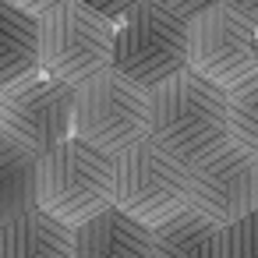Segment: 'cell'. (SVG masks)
<instances>
[{
  "instance_id": "cell-1",
  "label": "cell",
  "mask_w": 258,
  "mask_h": 258,
  "mask_svg": "<svg viewBox=\"0 0 258 258\" xmlns=\"http://www.w3.org/2000/svg\"><path fill=\"white\" fill-rule=\"evenodd\" d=\"M149 135L163 149L195 166L198 159L233 142L230 92L195 68H184L163 85L149 89Z\"/></svg>"
},
{
  "instance_id": "cell-2",
  "label": "cell",
  "mask_w": 258,
  "mask_h": 258,
  "mask_svg": "<svg viewBox=\"0 0 258 258\" xmlns=\"http://www.w3.org/2000/svg\"><path fill=\"white\" fill-rule=\"evenodd\" d=\"M113 166L117 156L82 138L60 142L39 156L36 205L71 226H82L85 219L113 205Z\"/></svg>"
},
{
  "instance_id": "cell-3",
  "label": "cell",
  "mask_w": 258,
  "mask_h": 258,
  "mask_svg": "<svg viewBox=\"0 0 258 258\" xmlns=\"http://www.w3.org/2000/svg\"><path fill=\"white\" fill-rule=\"evenodd\" d=\"M113 68L142 89L163 85L177 71L191 68V22L159 0H142L117 22Z\"/></svg>"
},
{
  "instance_id": "cell-4",
  "label": "cell",
  "mask_w": 258,
  "mask_h": 258,
  "mask_svg": "<svg viewBox=\"0 0 258 258\" xmlns=\"http://www.w3.org/2000/svg\"><path fill=\"white\" fill-rule=\"evenodd\" d=\"M113 205L149 226H159L191 205V166L149 135L117 156Z\"/></svg>"
},
{
  "instance_id": "cell-5",
  "label": "cell",
  "mask_w": 258,
  "mask_h": 258,
  "mask_svg": "<svg viewBox=\"0 0 258 258\" xmlns=\"http://www.w3.org/2000/svg\"><path fill=\"white\" fill-rule=\"evenodd\" d=\"M149 89H142L117 68H106L85 85H78L75 138L110 156H120L124 149L149 138Z\"/></svg>"
},
{
  "instance_id": "cell-6",
  "label": "cell",
  "mask_w": 258,
  "mask_h": 258,
  "mask_svg": "<svg viewBox=\"0 0 258 258\" xmlns=\"http://www.w3.org/2000/svg\"><path fill=\"white\" fill-rule=\"evenodd\" d=\"M43 71L60 82L85 85L99 71L113 68V32L117 22L85 8L82 0H68L57 11L43 15Z\"/></svg>"
},
{
  "instance_id": "cell-7",
  "label": "cell",
  "mask_w": 258,
  "mask_h": 258,
  "mask_svg": "<svg viewBox=\"0 0 258 258\" xmlns=\"http://www.w3.org/2000/svg\"><path fill=\"white\" fill-rule=\"evenodd\" d=\"M75 106L78 85L60 82L50 71H36L0 92V127L36 152H46L75 138Z\"/></svg>"
},
{
  "instance_id": "cell-8",
  "label": "cell",
  "mask_w": 258,
  "mask_h": 258,
  "mask_svg": "<svg viewBox=\"0 0 258 258\" xmlns=\"http://www.w3.org/2000/svg\"><path fill=\"white\" fill-rule=\"evenodd\" d=\"M191 68L226 92L258 75V22L233 4L191 18Z\"/></svg>"
},
{
  "instance_id": "cell-9",
  "label": "cell",
  "mask_w": 258,
  "mask_h": 258,
  "mask_svg": "<svg viewBox=\"0 0 258 258\" xmlns=\"http://www.w3.org/2000/svg\"><path fill=\"white\" fill-rule=\"evenodd\" d=\"M191 205L219 219L223 226L258 209V152L226 142L212 156L191 166Z\"/></svg>"
},
{
  "instance_id": "cell-10",
  "label": "cell",
  "mask_w": 258,
  "mask_h": 258,
  "mask_svg": "<svg viewBox=\"0 0 258 258\" xmlns=\"http://www.w3.org/2000/svg\"><path fill=\"white\" fill-rule=\"evenodd\" d=\"M75 226L39 205L0 216V258H75Z\"/></svg>"
},
{
  "instance_id": "cell-11",
  "label": "cell",
  "mask_w": 258,
  "mask_h": 258,
  "mask_svg": "<svg viewBox=\"0 0 258 258\" xmlns=\"http://www.w3.org/2000/svg\"><path fill=\"white\" fill-rule=\"evenodd\" d=\"M78 244L75 258H156L152 226L124 212L120 205L103 209L99 216L75 226Z\"/></svg>"
},
{
  "instance_id": "cell-12",
  "label": "cell",
  "mask_w": 258,
  "mask_h": 258,
  "mask_svg": "<svg viewBox=\"0 0 258 258\" xmlns=\"http://www.w3.org/2000/svg\"><path fill=\"white\" fill-rule=\"evenodd\" d=\"M156 258H226V226L187 205L173 219L152 226Z\"/></svg>"
},
{
  "instance_id": "cell-13",
  "label": "cell",
  "mask_w": 258,
  "mask_h": 258,
  "mask_svg": "<svg viewBox=\"0 0 258 258\" xmlns=\"http://www.w3.org/2000/svg\"><path fill=\"white\" fill-rule=\"evenodd\" d=\"M4 15V64H0V89H8L36 71H43V22L15 4L0 0Z\"/></svg>"
},
{
  "instance_id": "cell-14",
  "label": "cell",
  "mask_w": 258,
  "mask_h": 258,
  "mask_svg": "<svg viewBox=\"0 0 258 258\" xmlns=\"http://www.w3.org/2000/svg\"><path fill=\"white\" fill-rule=\"evenodd\" d=\"M39 156L15 135H0V216H15L36 205L39 195Z\"/></svg>"
},
{
  "instance_id": "cell-15",
  "label": "cell",
  "mask_w": 258,
  "mask_h": 258,
  "mask_svg": "<svg viewBox=\"0 0 258 258\" xmlns=\"http://www.w3.org/2000/svg\"><path fill=\"white\" fill-rule=\"evenodd\" d=\"M230 124H233V142L258 152V75L230 89Z\"/></svg>"
},
{
  "instance_id": "cell-16",
  "label": "cell",
  "mask_w": 258,
  "mask_h": 258,
  "mask_svg": "<svg viewBox=\"0 0 258 258\" xmlns=\"http://www.w3.org/2000/svg\"><path fill=\"white\" fill-rule=\"evenodd\" d=\"M226 258H258V209L226 226Z\"/></svg>"
},
{
  "instance_id": "cell-17",
  "label": "cell",
  "mask_w": 258,
  "mask_h": 258,
  "mask_svg": "<svg viewBox=\"0 0 258 258\" xmlns=\"http://www.w3.org/2000/svg\"><path fill=\"white\" fill-rule=\"evenodd\" d=\"M85 8H92V11H99V15H106L110 22H120L124 15H131L142 0H82Z\"/></svg>"
},
{
  "instance_id": "cell-18",
  "label": "cell",
  "mask_w": 258,
  "mask_h": 258,
  "mask_svg": "<svg viewBox=\"0 0 258 258\" xmlns=\"http://www.w3.org/2000/svg\"><path fill=\"white\" fill-rule=\"evenodd\" d=\"M163 8H170V11H177L180 18H198L202 11H209V8H216V4H223V0H159Z\"/></svg>"
},
{
  "instance_id": "cell-19",
  "label": "cell",
  "mask_w": 258,
  "mask_h": 258,
  "mask_svg": "<svg viewBox=\"0 0 258 258\" xmlns=\"http://www.w3.org/2000/svg\"><path fill=\"white\" fill-rule=\"evenodd\" d=\"M4 4H15V8H22V11H29V15H50V11H57L60 4H68V0H4Z\"/></svg>"
},
{
  "instance_id": "cell-20",
  "label": "cell",
  "mask_w": 258,
  "mask_h": 258,
  "mask_svg": "<svg viewBox=\"0 0 258 258\" xmlns=\"http://www.w3.org/2000/svg\"><path fill=\"white\" fill-rule=\"evenodd\" d=\"M226 4H233L237 11H244V15H251L258 22V0H226Z\"/></svg>"
}]
</instances>
